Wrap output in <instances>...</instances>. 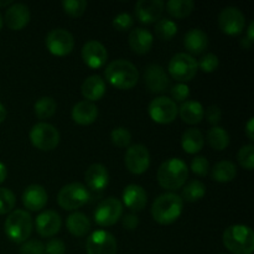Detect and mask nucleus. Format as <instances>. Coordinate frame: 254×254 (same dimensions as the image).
<instances>
[{"mask_svg":"<svg viewBox=\"0 0 254 254\" xmlns=\"http://www.w3.org/2000/svg\"><path fill=\"white\" fill-rule=\"evenodd\" d=\"M170 94H171V99L174 102H185L186 99L189 98L190 96V88L186 83H176L175 86L171 87L170 89Z\"/></svg>","mask_w":254,"mask_h":254,"instance_id":"obj_42","label":"nucleus"},{"mask_svg":"<svg viewBox=\"0 0 254 254\" xmlns=\"http://www.w3.org/2000/svg\"><path fill=\"white\" fill-rule=\"evenodd\" d=\"M113 26L118 31H127L133 26V17L128 12H121L113 19Z\"/></svg>","mask_w":254,"mask_h":254,"instance_id":"obj_44","label":"nucleus"},{"mask_svg":"<svg viewBox=\"0 0 254 254\" xmlns=\"http://www.w3.org/2000/svg\"><path fill=\"white\" fill-rule=\"evenodd\" d=\"M124 164L131 174H144L150 166V154L148 148L141 144L129 146L124 155Z\"/></svg>","mask_w":254,"mask_h":254,"instance_id":"obj_12","label":"nucleus"},{"mask_svg":"<svg viewBox=\"0 0 254 254\" xmlns=\"http://www.w3.org/2000/svg\"><path fill=\"white\" fill-rule=\"evenodd\" d=\"M2 27V17H1V14H0V30H1Z\"/></svg>","mask_w":254,"mask_h":254,"instance_id":"obj_54","label":"nucleus"},{"mask_svg":"<svg viewBox=\"0 0 254 254\" xmlns=\"http://www.w3.org/2000/svg\"><path fill=\"white\" fill-rule=\"evenodd\" d=\"M81 92L82 96L86 98V101H99L106 93V82L98 74H92V76L87 77L83 81Z\"/></svg>","mask_w":254,"mask_h":254,"instance_id":"obj_25","label":"nucleus"},{"mask_svg":"<svg viewBox=\"0 0 254 254\" xmlns=\"http://www.w3.org/2000/svg\"><path fill=\"white\" fill-rule=\"evenodd\" d=\"M122 216H123V203L114 197H108L99 202L94 211V221L102 227L116 225Z\"/></svg>","mask_w":254,"mask_h":254,"instance_id":"obj_9","label":"nucleus"},{"mask_svg":"<svg viewBox=\"0 0 254 254\" xmlns=\"http://www.w3.org/2000/svg\"><path fill=\"white\" fill-rule=\"evenodd\" d=\"M153 34L149 30L143 29V27H135L129 34V45L135 54L144 55L149 52L153 46Z\"/></svg>","mask_w":254,"mask_h":254,"instance_id":"obj_24","label":"nucleus"},{"mask_svg":"<svg viewBox=\"0 0 254 254\" xmlns=\"http://www.w3.org/2000/svg\"><path fill=\"white\" fill-rule=\"evenodd\" d=\"M144 83L153 93H163L169 88L170 79L160 64H151L144 72Z\"/></svg>","mask_w":254,"mask_h":254,"instance_id":"obj_15","label":"nucleus"},{"mask_svg":"<svg viewBox=\"0 0 254 254\" xmlns=\"http://www.w3.org/2000/svg\"><path fill=\"white\" fill-rule=\"evenodd\" d=\"M16 203L14 192L6 188H0V215L12 212Z\"/></svg>","mask_w":254,"mask_h":254,"instance_id":"obj_37","label":"nucleus"},{"mask_svg":"<svg viewBox=\"0 0 254 254\" xmlns=\"http://www.w3.org/2000/svg\"><path fill=\"white\" fill-rule=\"evenodd\" d=\"M106 79L118 89H131L139 79V72L135 64L128 60L119 59L112 61L104 69Z\"/></svg>","mask_w":254,"mask_h":254,"instance_id":"obj_1","label":"nucleus"},{"mask_svg":"<svg viewBox=\"0 0 254 254\" xmlns=\"http://www.w3.org/2000/svg\"><path fill=\"white\" fill-rule=\"evenodd\" d=\"M236 175H237V168L235 164L230 160H221L217 164H215L212 169L211 176L217 183H231L235 180Z\"/></svg>","mask_w":254,"mask_h":254,"instance_id":"obj_30","label":"nucleus"},{"mask_svg":"<svg viewBox=\"0 0 254 254\" xmlns=\"http://www.w3.org/2000/svg\"><path fill=\"white\" fill-rule=\"evenodd\" d=\"M45 45L47 50L55 56H66L71 54L74 47L73 35L66 29H54L46 35L45 39Z\"/></svg>","mask_w":254,"mask_h":254,"instance_id":"obj_10","label":"nucleus"},{"mask_svg":"<svg viewBox=\"0 0 254 254\" xmlns=\"http://www.w3.org/2000/svg\"><path fill=\"white\" fill-rule=\"evenodd\" d=\"M178 32V25L170 19H160L155 24V34L161 40H171Z\"/></svg>","mask_w":254,"mask_h":254,"instance_id":"obj_35","label":"nucleus"},{"mask_svg":"<svg viewBox=\"0 0 254 254\" xmlns=\"http://www.w3.org/2000/svg\"><path fill=\"white\" fill-rule=\"evenodd\" d=\"M11 4V0H5V1H0V6H6V5Z\"/></svg>","mask_w":254,"mask_h":254,"instance_id":"obj_53","label":"nucleus"},{"mask_svg":"<svg viewBox=\"0 0 254 254\" xmlns=\"http://www.w3.org/2000/svg\"><path fill=\"white\" fill-rule=\"evenodd\" d=\"M184 45L192 55H200L207 49L208 36L203 30L190 29L184 37ZM191 55V56H192Z\"/></svg>","mask_w":254,"mask_h":254,"instance_id":"obj_26","label":"nucleus"},{"mask_svg":"<svg viewBox=\"0 0 254 254\" xmlns=\"http://www.w3.org/2000/svg\"><path fill=\"white\" fill-rule=\"evenodd\" d=\"M179 108L175 102L165 96L156 97L149 104V116L159 124H169L175 121Z\"/></svg>","mask_w":254,"mask_h":254,"instance_id":"obj_11","label":"nucleus"},{"mask_svg":"<svg viewBox=\"0 0 254 254\" xmlns=\"http://www.w3.org/2000/svg\"><path fill=\"white\" fill-rule=\"evenodd\" d=\"M6 176H7L6 165H5L4 163H1V161H0V184L4 183L5 179H6Z\"/></svg>","mask_w":254,"mask_h":254,"instance_id":"obj_49","label":"nucleus"},{"mask_svg":"<svg viewBox=\"0 0 254 254\" xmlns=\"http://www.w3.org/2000/svg\"><path fill=\"white\" fill-rule=\"evenodd\" d=\"M246 135L251 141L254 140V118H250L246 124Z\"/></svg>","mask_w":254,"mask_h":254,"instance_id":"obj_48","label":"nucleus"},{"mask_svg":"<svg viewBox=\"0 0 254 254\" xmlns=\"http://www.w3.org/2000/svg\"><path fill=\"white\" fill-rule=\"evenodd\" d=\"M6 114H7L6 108H5V107L0 103V124L5 121V118H6Z\"/></svg>","mask_w":254,"mask_h":254,"instance_id":"obj_51","label":"nucleus"},{"mask_svg":"<svg viewBox=\"0 0 254 254\" xmlns=\"http://www.w3.org/2000/svg\"><path fill=\"white\" fill-rule=\"evenodd\" d=\"M206 193L205 184L201 183L200 180H192L186 184L181 192V200L186 202H196L201 200Z\"/></svg>","mask_w":254,"mask_h":254,"instance_id":"obj_33","label":"nucleus"},{"mask_svg":"<svg viewBox=\"0 0 254 254\" xmlns=\"http://www.w3.org/2000/svg\"><path fill=\"white\" fill-rule=\"evenodd\" d=\"M164 7L161 0H139L135 4V16L143 24H153L160 20Z\"/></svg>","mask_w":254,"mask_h":254,"instance_id":"obj_16","label":"nucleus"},{"mask_svg":"<svg viewBox=\"0 0 254 254\" xmlns=\"http://www.w3.org/2000/svg\"><path fill=\"white\" fill-rule=\"evenodd\" d=\"M45 253L46 254H64L66 253V245L64 241L52 238L45 246Z\"/></svg>","mask_w":254,"mask_h":254,"instance_id":"obj_45","label":"nucleus"},{"mask_svg":"<svg viewBox=\"0 0 254 254\" xmlns=\"http://www.w3.org/2000/svg\"><path fill=\"white\" fill-rule=\"evenodd\" d=\"M36 231L41 237H54L60 232L62 226L61 216L54 210H47L36 217Z\"/></svg>","mask_w":254,"mask_h":254,"instance_id":"obj_18","label":"nucleus"},{"mask_svg":"<svg viewBox=\"0 0 254 254\" xmlns=\"http://www.w3.org/2000/svg\"><path fill=\"white\" fill-rule=\"evenodd\" d=\"M242 46L245 47V49H251V46H252V42L248 41L247 39H242Z\"/></svg>","mask_w":254,"mask_h":254,"instance_id":"obj_52","label":"nucleus"},{"mask_svg":"<svg viewBox=\"0 0 254 254\" xmlns=\"http://www.w3.org/2000/svg\"><path fill=\"white\" fill-rule=\"evenodd\" d=\"M218 25L225 34L232 36L241 34L246 25L245 14L236 6L225 7L218 16Z\"/></svg>","mask_w":254,"mask_h":254,"instance_id":"obj_13","label":"nucleus"},{"mask_svg":"<svg viewBox=\"0 0 254 254\" xmlns=\"http://www.w3.org/2000/svg\"><path fill=\"white\" fill-rule=\"evenodd\" d=\"M89 200V192L81 183H71L64 185L57 195L59 205L66 211H74L86 205Z\"/></svg>","mask_w":254,"mask_h":254,"instance_id":"obj_8","label":"nucleus"},{"mask_svg":"<svg viewBox=\"0 0 254 254\" xmlns=\"http://www.w3.org/2000/svg\"><path fill=\"white\" fill-rule=\"evenodd\" d=\"M71 116L79 126H89L98 118V108L93 102L81 101L74 104Z\"/></svg>","mask_w":254,"mask_h":254,"instance_id":"obj_22","label":"nucleus"},{"mask_svg":"<svg viewBox=\"0 0 254 254\" xmlns=\"http://www.w3.org/2000/svg\"><path fill=\"white\" fill-rule=\"evenodd\" d=\"M122 222H123L124 228H127V230L129 231H133L138 227L139 218L138 216L134 215V213H128V215H126L122 218Z\"/></svg>","mask_w":254,"mask_h":254,"instance_id":"obj_47","label":"nucleus"},{"mask_svg":"<svg viewBox=\"0 0 254 254\" xmlns=\"http://www.w3.org/2000/svg\"><path fill=\"white\" fill-rule=\"evenodd\" d=\"M86 184L89 189L94 191H102L107 188L109 183L108 170L102 164H92L84 174Z\"/></svg>","mask_w":254,"mask_h":254,"instance_id":"obj_23","label":"nucleus"},{"mask_svg":"<svg viewBox=\"0 0 254 254\" xmlns=\"http://www.w3.org/2000/svg\"><path fill=\"white\" fill-rule=\"evenodd\" d=\"M220 254H225V253H220Z\"/></svg>","mask_w":254,"mask_h":254,"instance_id":"obj_55","label":"nucleus"},{"mask_svg":"<svg viewBox=\"0 0 254 254\" xmlns=\"http://www.w3.org/2000/svg\"><path fill=\"white\" fill-rule=\"evenodd\" d=\"M32 217L27 211L15 210L5 221V233L14 243H24L32 232Z\"/></svg>","mask_w":254,"mask_h":254,"instance_id":"obj_5","label":"nucleus"},{"mask_svg":"<svg viewBox=\"0 0 254 254\" xmlns=\"http://www.w3.org/2000/svg\"><path fill=\"white\" fill-rule=\"evenodd\" d=\"M57 104L52 97L44 96L40 97L34 104L35 114L39 119H49L56 113Z\"/></svg>","mask_w":254,"mask_h":254,"instance_id":"obj_34","label":"nucleus"},{"mask_svg":"<svg viewBox=\"0 0 254 254\" xmlns=\"http://www.w3.org/2000/svg\"><path fill=\"white\" fill-rule=\"evenodd\" d=\"M184 201L180 195L166 192L159 196L151 206V216L160 225H171L183 213Z\"/></svg>","mask_w":254,"mask_h":254,"instance_id":"obj_3","label":"nucleus"},{"mask_svg":"<svg viewBox=\"0 0 254 254\" xmlns=\"http://www.w3.org/2000/svg\"><path fill=\"white\" fill-rule=\"evenodd\" d=\"M30 10L29 7L21 2H16L12 4L11 6L7 7L6 12H5V22H6L7 27L15 31L22 30L30 21Z\"/></svg>","mask_w":254,"mask_h":254,"instance_id":"obj_19","label":"nucleus"},{"mask_svg":"<svg viewBox=\"0 0 254 254\" xmlns=\"http://www.w3.org/2000/svg\"><path fill=\"white\" fill-rule=\"evenodd\" d=\"M191 171L198 176H206L210 170V163L205 156H196L192 159L190 166Z\"/></svg>","mask_w":254,"mask_h":254,"instance_id":"obj_41","label":"nucleus"},{"mask_svg":"<svg viewBox=\"0 0 254 254\" xmlns=\"http://www.w3.org/2000/svg\"><path fill=\"white\" fill-rule=\"evenodd\" d=\"M218 64H220V60H218V57L215 54H206L197 62L198 68L202 72H206V73L215 72L218 68Z\"/></svg>","mask_w":254,"mask_h":254,"instance_id":"obj_40","label":"nucleus"},{"mask_svg":"<svg viewBox=\"0 0 254 254\" xmlns=\"http://www.w3.org/2000/svg\"><path fill=\"white\" fill-rule=\"evenodd\" d=\"M238 163L246 170H253L254 168V146L252 144L243 145L238 151Z\"/></svg>","mask_w":254,"mask_h":254,"instance_id":"obj_39","label":"nucleus"},{"mask_svg":"<svg viewBox=\"0 0 254 254\" xmlns=\"http://www.w3.org/2000/svg\"><path fill=\"white\" fill-rule=\"evenodd\" d=\"M67 230L76 237H83L91 230V221L84 213L73 212L67 217Z\"/></svg>","mask_w":254,"mask_h":254,"instance_id":"obj_29","label":"nucleus"},{"mask_svg":"<svg viewBox=\"0 0 254 254\" xmlns=\"http://www.w3.org/2000/svg\"><path fill=\"white\" fill-rule=\"evenodd\" d=\"M148 202V195L146 191L136 184H130L127 186L123 191V203L134 212H139L145 208Z\"/></svg>","mask_w":254,"mask_h":254,"instance_id":"obj_21","label":"nucleus"},{"mask_svg":"<svg viewBox=\"0 0 254 254\" xmlns=\"http://www.w3.org/2000/svg\"><path fill=\"white\" fill-rule=\"evenodd\" d=\"M253 31H254V21H251L250 26H248V30H247V36H246V39L248 40L250 42L254 41V35H253Z\"/></svg>","mask_w":254,"mask_h":254,"instance_id":"obj_50","label":"nucleus"},{"mask_svg":"<svg viewBox=\"0 0 254 254\" xmlns=\"http://www.w3.org/2000/svg\"><path fill=\"white\" fill-rule=\"evenodd\" d=\"M82 59L91 68H101L108 59L107 49L96 40H89L82 47Z\"/></svg>","mask_w":254,"mask_h":254,"instance_id":"obj_17","label":"nucleus"},{"mask_svg":"<svg viewBox=\"0 0 254 254\" xmlns=\"http://www.w3.org/2000/svg\"><path fill=\"white\" fill-rule=\"evenodd\" d=\"M30 140L36 149L41 151H51L56 149L60 143V133L50 123L40 122L36 123L30 130Z\"/></svg>","mask_w":254,"mask_h":254,"instance_id":"obj_7","label":"nucleus"},{"mask_svg":"<svg viewBox=\"0 0 254 254\" xmlns=\"http://www.w3.org/2000/svg\"><path fill=\"white\" fill-rule=\"evenodd\" d=\"M222 241L233 254H252L254 251V232L246 225H232L226 228Z\"/></svg>","mask_w":254,"mask_h":254,"instance_id":"obj_4","label":"nucleus"},{"mask_svg":"<svg viewBox=\"0 0 254 254\" xmlns=\"http://www.w3.org/2000/svg\"><path fill=\"white\" fill-rule=\"evenodd\" d=\"M203 117H206V119H207L208 123H211L213 127H216L218 123H220L221 117H222V112H221L220 107L212 104V106L207 107V109H206Z\"/></svg>","mask_w":254,"mask_h":254,"instance_id":"obj_46","label":"nucleus"},{"mask_svg":"<svg viewBox=\"0 0 254 254\" xmlns=\"http://www.w3.org/2000/svg\"><path fill=\"white\" fill-rule=\"evenodd\" d=\"M62 7L67 15L72 17H79L86 12L87 1L86 0H64Z\"/></svg>","mask_w":254,"mask_h":254,"instance_id":"obj_36","label":"nucleus"},{"mask_svg":"<svg viewBox=\"0 0 254 254\" xmlns=\"http://www.w3.org/2000/svg\"><path fill=\"white\" fill-rule=\"evenodd\" d=\"M49 201L46 190L44 186L32 184L25 189L22 193V203L30 211H40L46 206Z\"/></svg>","mask_w":254,"mask_h":254,"instance_id":"obj_20","label":"nucleus"},{"mask_svg":"<svg viewBox=\"0 0 254 254\" xmlns=\"http://www.w3.org/2000/svg\"><path fill=\"white\" fill-rule=\"evenodd\" d=\"M86 250L87 254H116L117 240L107 231H96L87 240Z\"/></svg>","mask_w":254,"mask_h":254,"instance_id":"obj_14","label":"nucleus"},{"mask_svg":"<svg viewBox=\"0 0 254 254\" xmlns=\"http://www.w3.org/2000/svg\"><path fill=\"white\" fill-rule=\"evenodd\" d=\"M168 69L174 79L179 81V83H185L196 76L198 66L193 56L185 52H180L171 57Z\"/></svg>","mask_w":254,"mask_h":254,"instance_id":"obj_6","label":"nucleus"},{"mask_svg":"<svg viewBox=\"0 0 254 254\" xmlns=\"http://www.w3.org/2000/svg\"><path fill=\"white\" fill-rule=\"evenodd\" d=\"M111 140L118 148H129L131 141V134L127 128L118 127L112 130Z\"/></svg>","mask_w":254,"mask_h":254,"instance_id":"obj_38","label":"nucleus"},{"mask_svg":"<svg viewBox=\"0 0 254 254\" xmlns=\"http://www.w3.org/2000/svg\"><path fill=\"white\" fill-rule=\"evenodd\" d=\"M20 254H46L45 245L37 240L26 241L20 248Z\"/></svg>","mask_w":254,"mask_h":254,"instance_id":"obj_43","label":"nucleus"},{"mask_svg":"<svg viewBox=\"0 0 254 254\" xmlns=\"http://www.w3.org/2000/svg\"><path fill=\"white\" fill-rule=\"evenodd\" d=\"M203 144H205V138L198 129H188L181 136V146L188 154H197L203 148Z\"/></svg>","mask_w":254,"mask_h":254,"instance_id":"obj_28","label":"nucleus"},{"mask_svg":"<svg viewBox=\"0 0 254 254\" xmlns=\"http://www.w3.org/2000/svg\"><path fill=\"white\" fill-rule=\"evenodd\" d=\"M156 176L161 188L166 190H178L183 188L188 180V165L181 159L170 158L161 163Z\"/></svg>","mask_w":254,"mask_h":254,"instance_id":"obj_2","label":"nucleus"},{"mask_svg":"<svg viewBox=\"0 0 254 254\" xmlns=\"http://www.w3.org/2000/svg\"><path fill=\"white\" fill-rule=\"evenodd\" d=\"M181 119L188 124H198L203 119L205 109L197 101H185L179 108Z\"/></svg>","mask_w":254,"mask_h":254,"instance_id":"obj_27","label":"nucleus"},{"mask_svg":"<svg viewBox=\"0 0 254 254\" xmlns=\"http://www.w3.org/2000/svg\"><path fill=\"white\" fill-rule=\"evenodd\" d=\"M207 141L211 148L217 151H222L230 145V135L226 129L216 126L208 130Z\"/></svg>","mask_w":254,"mask_h":254,"instance_id":"obj_31","label":"nucleus"},{"mask_svg":"<svg viewBox=\"0 0 254 254\" xmlns=\"http://www.w3.org/2000/svg\"><path fill=\"white\" fill-rule=\"evenodd\" d=\"M166 10L175 19L188 17L193 11L195 2L192 0H170L166 2Z\"/></svg>","mask_w":254,"mask_h":254,"instance_id":"obj_32","label":"nucleus"}]
</instances>
